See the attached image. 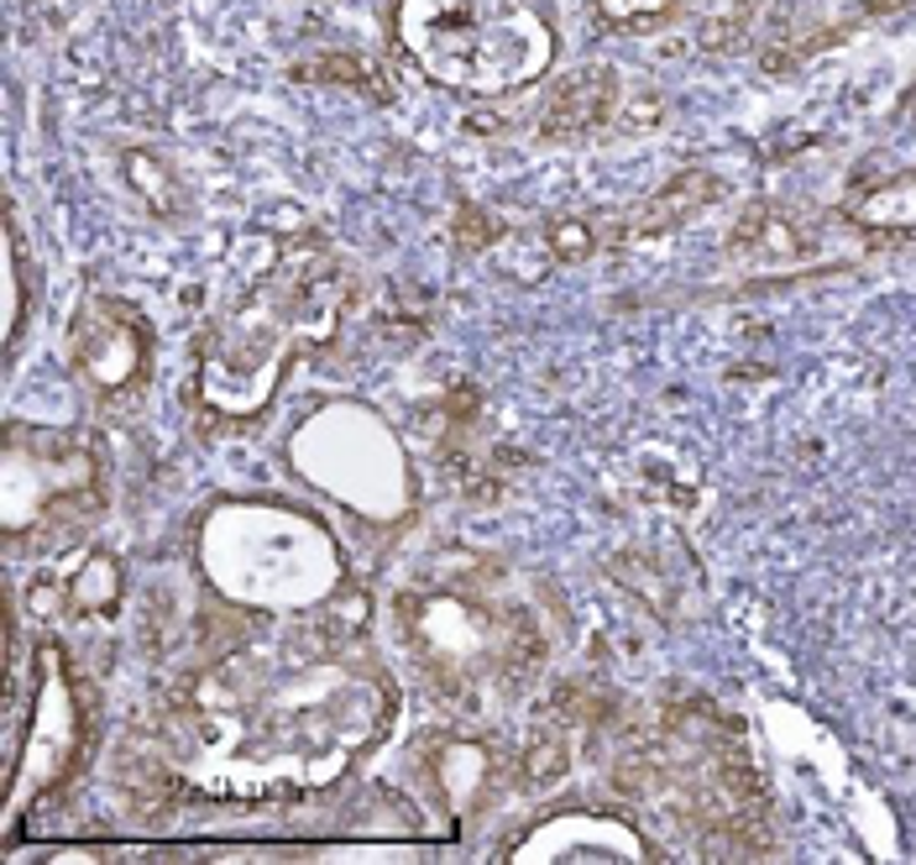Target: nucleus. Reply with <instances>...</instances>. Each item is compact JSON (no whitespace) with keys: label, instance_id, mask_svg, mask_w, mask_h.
Instances as JSON below:
<instances>
[{"label":"nucleus","instance_id":"nucleus-1","mask_svg":"<svg viewBox=\"0 0 916 865\" xmlns=\"http://www.w3.org/2000/svg\"><path fill=\"white\" fill-rule=\"evenodd\" d=\"M608 111H612V73L592 69V73H576L571 84H561V95L550 100L540 126L545 132H592V126L608 121Z\"/></svg>","mask_w":916,"mask_h":865},{"label":"nucleus","instance_id":"nucleus-2","mask_svg":"<svg viewBox=\"0 0 916 865\" xmlns=\"http://www.w3.org/2000/svg\"><path fill=\"white\" fill-rule=\"evenodd\" d=\"M712 194H718V184H712L707 173H686V179H676V184L655 200V216L644 220V226H650V231H655V226H671V220L691 216V205H702Z\"/></svg>","mask_w":916,"mask_h":865},{"label":"nucleus","instance_id":"nucleus-3","mask_svg":"<svg viewBox=\"0 0 916 865\" xmlns=\"http://www.w3.org/2000/svg\"><path fill=\"white\" fill-rule=\"evenodd\" d=\"M565 766H571V755H565L561 735H540L535 746L524 750V782H529V787H550V782H561Z\"/></svg>","mask_w":916,"mask_h":865},{"label":"nucleus","instance_id":"nucleus-4","mask_svg":"<svg viewBox=\"0 0 916 865\" xmlns=\"http://www.w3.org/2000/svg\"><path fill=\"white\" fill-rule=\"evenodd\" d=\"M493 237H497V226L482 216V210H461V216H456V241H461V247L477 252L482 241H493Z\"/></svg>","mask_w":916,"mask_h":865},{"label":"nucleus","instance_id":"nucleus-5","mask_svg":"<svg viewBox=\"0 0 916 865\" xmlns=\"http://www.w3.org/2000/svg\"><path fill=\"white\" fill-rule=\"evenodd\" d=\"M556 252H561V258H587L592 231L582 226V220H561V226H556Z\"/></svg>","mask_w":916,"mask_h":865},{"label":"nucleus","instance_id":"nucleus-6","mask_svg":"<svg viewBox=\"0 0 916 865\" xmlns=\"http://www.w3.org/2000/svg\"><path fill=\"white\" fill-rule=\"evenodd\" d=\"M912 116H916V95H912Z\"/></svg>","mask_w":916,"mask_h":865}]
</instances>
